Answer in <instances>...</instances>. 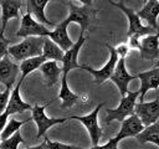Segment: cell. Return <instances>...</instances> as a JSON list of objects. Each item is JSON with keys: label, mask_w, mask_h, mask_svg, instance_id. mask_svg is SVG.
Segmentation results:
<instances>
[{"label": "cell", "mask_w": 159, "mask_h": 149, "mask_svg": "<svg viewBox=\"0 0 159 149\" xmlns=\"http://www.w3.org/2000/svg\"><path fill=\"white\" fill-rule=\"evenodd\" d=\"M42 36H30L25 37L20 43L11 45L7 48V53L15 61H24L30 57L42 55V46H43Z\"/></svg>", "instance_id": "1"}, {"label": "cell", "mask_w": 159, "mask_h": 149, "mask_svg": "<svg viewBox=\"0 0 159 149\" xmlns=\"http://www.w3.org/2000/svg\"><path fill=\"white\" fill-rule=\"evenodd\" d=\"M139 97V89L130 92L128 91L127 94L124 97H122L120 103L117 108L114 109H106V118H104V123L109 124L112 120H118V122H123L127 117L134 114V107L137 103V99Z\"/></svg>", "instance_id": "2"}, {"label": "cell", "mask_w": 159, "mask_h": 149, "mask_svg": "<svg viewBox=\"0 0 159 149\" xmlns=\"http://www.w3.org/2000/svg\"><path fill=\"white\" fill-rule=\"evenodd\" d=\"M109 4L113 5V6H116V7H118L119 10H122L125 14V16L128 19V32H127V36L128 37H130V36L142 37V36H145V35H152L154 32H158L153 27H150L148 25H143L142 24V20L137 15V12L133 9H130V7H127L123 1L114 2V1L109 0Z\"/></svg>", "instance_id": "3"}, {"label": "cell", "mask_w": 159, "mask_h": 149, "mask_svg": "<svg viewBox=\"0 0 159 149\" xmlns=\"http://www.w3.org/2000/svg\"><path fill=\"white\" fill-rule=\"evenodd\" d=\"M52 103V101L45 106H39V104H35L32 106V109H31V118L32 120L36 123L37 125V134H36V138H41V137H45L46 135V132L47 129H50L51 127L56 125V124H61V123H65L68 118H50L46 115L45 113V109Z\"/></svg>", "instance_id": "4"}, {"label": "cell", "mask_w": 159, "mask_h": 149, "mask_svg": "<svg viewBox=\"0 0 159 149\" xmlns=\"http://www.w3.org/2000/svg\"><path fill=\"white\" fill-rule=\"evenodd\" d=\"M68 9H70V12H68V16L66 17V20L71 24V22H76L80 25L81 27V34L80 35H83L84 31L87 30L89 22L92 20L96 19V15H97V10L93 9L92 6H87V5H82V6H76L73 2H68Z\"/></svg>", "instance_id": "5"}, {"label": "cell", "mask_w": 159, "mask_h": 149, "mask_svg": "<svg viewBox=\"0 0 159 149\" xmlns=\"http://www.w3.org/2000/svg\"><path fill=\"white\" fill-rule=\"evenodd\" d=\"M103 106H104L103 103H99L91 113H88L86 115H72V117L68 118V119H76V120L81 122L86 127V129H87V132H88V134L91 137L93 147L98 145L99 139L102 137V128L98 124V113H99V109Z\"/></svg>", "instance_id": "6"}, {"label": "cell", "mask_w": 159, "mask_h": 149, "mask_svg": "<svg viewBox=\"0 0 159 149\" xmlns=\"http://www.w3.org/2000/svg\"><path fill=\"white\" fill-rule=\"evenodd\" d=\"M106 47L109 50V58H108V61L106 62V65L102 68L94 70V68H92L89 66L82 65V70H86L87 72H89L93 76L96 84H102L103 82H106L107 79L111 78V76H112V73L114 71V67H116V65L118 62V58H119L113 46H111L109 43H106Z\"/></svg>", "instance_id": "7"}, {"label": "cell", "mask_w": 159, "mask_h": 149, "mask_svg": "<svg viewBox=\"0 0 159 149\" xmlns=\"http://www.w3.org/2000/svg\"><path fill=\"white\" fill-rule=\"evenodd\" d=\"M134 114L140 119L144 127L157 123L159 119V98H155L150 102L135 103Z\"/></svg>", "instance_id": "8"}, {"label": "cell", "mask_w": 159, "mask_h": 149, "mask_svg": "<svg viewBox=\"0 0 159 149\" xmlns=\"http://www.w3.org/2000/svg\"><path fill=\"white\" fill-rule=\"evenodd\" d=\"M50 30L43 26L41 22H39L37 20H35L32 17L31 14L26 12L22 17H21V24L20 27L16 32L17 37H30V36H42V37H47Z\"/></svg>", "instance_id": "9"}, {"label": "cell", "mask_w": 159, "mask_h": 149, "mask_svg": "<svg viewBox=\"0 0 159 149\" xmlns=\"http://www.w3.org/2000/svg\"><path fill=\"white\" fill-rule=\"evenodd\" d=\"M139 57L145 61H157L159 58V31L145 35L139 38Z\"/></svg>", "instance_id": "10"}, {"label": "cell", "mask_w": 159, "mask_h": 149, "mask_svg": "<svg viewBox=\"0 0 159 149\" xmlns=\"http://www.w3.org/2000/svg\"><path fill=\"white\" fill-rule=\"evenodd\" d=\"M86 41V37L83 35H80L78 40L76 42H73V45L67 50L65 51L63 53V58H62V74H68V72L71 70H75V68H82V65L78 63V53H80V50L82 48L83 43Z\"/></svg>", "instance_id": "11"}, {"label": "cell", "mask_w": 159, "mask_h": 149, "mask_svg": "<svg viewBox=\"0 0 159 149\" xmlns=\"http://www.w3.org/2000/svg\"><path fill=\"white\" fill-rule=\"evenodd\" d=\"M134 78H135V76L129 74V72L127 71L125 58H118V62H117V65L114 67V71H113V73H112L109 79L118 87L120 97H124L127 94V92L129 91L128 89V84Z\"/></svg>", "instance_id": "12"}, {"label": "cell", "mask_w": 159, "mask_h": 149, "mask_svg": "<svg viewBox=\"0 0 159 149\" xmlns=\"http://www.w3.org/2000/svg\"><path fill=\"white\" fill-rule=\"evenodd\" d=\"M135 78L140 79L139 88V102H143L147 92L149 89L159 88V67H154L148 71H143L135 74Z\"/></svg>", "instance_id": "13"}, {"label": "cell", "mask_w": 159, "mask_h": 149, "mask_svg": "<svg viewBox=\"0 0 159 149\" xmlns=\"http://www.w3.org/2000/svg\"><path fill=\"white\" fill-rule=\"evenodd\" d=\"M20 68L19 66L10 60L9 56L0 58V83L5 86V88H11L16 81L17 73Z\"/></svg>", "instance_id": "14"}, {"label": "cell", "mask_w": 159, "mask_h": 149, "mask_svg": "<svg viewBox=\"0 0 159 149\" xmlns=\"http://www.w3.org/2000/svg\"><path fill=\"white\" fill-rule=\"evenodd\" d=\"M122 125H120V129L119 132L117 133V135L114 137L118 142H120L122 139H125V138H129V137H137L143 129H144V125L143 123L140 122V119L135 115V114H132L129 117H127L123 122H120Z\"/></svg>", "instance_id": "15"}, {"label": "cell", "mask_w": 159, "mask_h": 149, "mask_svg": "<svg viewBox=\"0 0 159 149\" xmlns=\"http://www.w3.org/2000/svg\"><path fill=\"white\" fill-rule=\"evenodd\" d=\"M68 25H70V22L65 19L62 22L57 24L55 26V29L52 31H50L48 35H47V37L50 40H52L56 45H58L63 51H67L73 45V42H72V40H71V37L68 36V32H67Z\"/></svg>", "instance_id": "16"}, {"label": "cell", "mask_w": 159, "mask_h": 149, "mask_svg": "<svg viewBox=\"0 0 159 149\" xmlns=\"http://www.w3.org/2000/svg\"><path fill=\"white\" fill-rule=\"evenodd\" d=\"M22 82L24 81L19 79V82L16 83V87L10 93V98H9L7 106H6L5 111H4V112H6L9 114V117L11 114H15V113H21L24 111H31L32 109V106L26 103V102H24L21 96H20V87H21Z\"/></svg>", "instance_id": "17"}, {"label": "cell", "mask_w": 159, "mask_h": 149, "mask_svg": "<svg viewBox=\"0 0 159 149\" xmlns=\"http://www.w3.org/2000/svg\"><path fill=\"white\" fill-rule=\"evenodd\" d=\"M140 20H144L148 26L153 27L158 31V16H159V1L158 0H148L144 6L137 12Z\"/></svg>", "instance_id": "18"}, {"label": "cell", "mask_w": 159, "mask_h": 149, "mask_svg": "<svg viewBox=\"0 0 159 149\" xmlns=\"http://www.w3.org/2000/svg\"><path fill=\"white\" fill-rule=\"evenodd\" d=\"M1 6V27L0 31H5L7 21L10 19H19V11L22 7V0H0Z\"/></svg>", "instance_id": "19"}, {"label": "cell", "mask_w": 159, "mask_h": 149, "mask_svg": "<svg viewBox=\"0 0 159 149\" xmlns=\"http://www.w3.org/2000/svg\"><path fill=\"white\" fill-rule=\"evenodd\" d=\"M50 1L51 0H26V9L27 12L34 15L39 22L45 24L47 26H56V24L47 20L45 15V7Z\"/></svg>", "instance_id": "20"}, {"label": "cell", "mask_w": 159, "mask_h": 149, "mask_svg": "<svg viewBox=\"0 0 159 149\" xmlns=\"http://www.w3.org/2000/svg\"><path fill=\"white\" fill-rule=\"evenodd\" d=\"M45 78V83L47 87H53L62 74V68L57 65L56 61H46L39 68Z\"/></svg>", "instance_id": "21"}, {"label": "cell", "mask_w": 159, "mask_h": 149, "mask_svg": "<svg viewBox=\"0 0 159 149\" xmlns=\"http://www.w3.org/2000/svg\"><path fill=\"white\" fill-rule=\"evenodd\" d=\"M58 99H61V108L66 109V108H71L72 106H75L77 102H80V94L73 93L67 83V76L62 74L61 78V88H60V93H58Z\"/></svg>", "instance_id": "22"}, {"label": "cell", "mask_w": 159, "mask_h": 149, "mask_svg": "<svg viewBox=\"0 0 159 149\" xmlns=\"http://www.w3.org/2000/svg\"><path fill=\"white\" fill-rule=\"evenodd\" d=\"M63 53L65 51L56 45L52 40H50L48 37L43 38V46H42V56L47 60V61H62L63 58Z\"/></svg>", "instance_id": "23"}, {"label": "cell", "mask_w": 159, "mask_h": 149, "mask_svg": "<svg viewBox=\"0 0 159 149\" xmlns=\"http://www.w3.org/2000/svg\"><path fill=\"white\" fill-rule=\"evenodd\" d=\"M135 139L140 144L153 143L159 147V122L150 124L148 127H144V129L135 137Z\"/></svg>", "instance_id": "24"}, {"label": "cell", "mask_w": 159, "mask_h": 149, "mask_svg": "<svg viewBox=\"0 0 159 149\" xmlns=\"http://www.w3.org/2000/svg\"><path fill=\"white\" fill-rule=\"evenodd\" d=\"M46 61H47V60H46L42 55L35 56V57H30V58H26V60L21 61V63H20V66H19V68H20V71H21V77H20V79L24 81L31 72H34L35 70H39L40 66H41L43 62H46Z\"/></svg>", "instance_id": "25"}, {"label": "cell", "mask_w": 159, "mask_h": 149, "mask_svg": "<svg viewBox=\"0 0 159 149\" xmlns=\"http://www.w3.org/2000/svg\"><path fill=\"white\" fill-rule=\"evenodd\" d=\"M30 120H32V118H27V119H25V120H17V119H15V118L9 119L7 123H6V125H5V128H4L2 132L0 133V138H1V140L7 139L9 137H11L15 132L20 130V128H21L24 124L29 123Z\"/></svg>", "instance_id": "26"}, {"label": "cell", "mask_w": 159, "mask_h": 149, "mask_svg": "<svg viewBox=\"0 0 159 149\" xmlns=\"http://www.w3.org/2000/svg\"><path fill=\"white\" fill-rule=\"evenodd\" d=\"M25 144V140L22 139V135L20 133V130L15 132L11 137H9L7 139L1 140L0 143V149H17L19 144Z\"/></svg>", "instance_id": "27"}, {"label": "cell", "mask_w": 159, "mask_h": 149, "mask_svg": "<svg viewBox=\"0 0 159 149\" xmlns=\"http://www.w3.org/2000/svg\"><path fill=\"white\" fill-rule=\"evenodd\" d=\"M45 142H46L47 149H83V148H80V147H76V145H71V144H65V143H61V142L50 140L46 135H45Z\"/></svg>", "instance_id": "28"}, {"label": "cell", "mask_w": 159, "mask_h": 149, "mask_svg": "<svg viewBox=\"0 0 159 149\" xmlns=\"http://www.w3.org/2000/svg\"><path fill=\"white\" fill-rule=\"evenodd\" d=\"M10 42H11V41L4 36V32L0 31V58H2V57H5V56H9L7 48H9V46H10Z\"/></svg>", "instance_id": "29"}, {"label": "cell", "mask_w": 159, "mask_h": 149, "mask_svg": "<svg viewBox=\"0 0 159 149\" xmlns=\"http://www.w3.org/2000/svg\"><path fill=\"white\" fill-rule=\"evenodd\" d=\"M10 93H11V88H5L4 92H0V114L5 111V108L7 106Z\"/></svg>", "instance_id": "30"}, {"label": "cell", "mask_w": 159, "mask_h": 149, "mask_svg": "<svg viewBox=\"0 0 159 149\" xmlns=\"http://www.w3.org/2000/svg\"><path fill=\"white\" fill-rule=\"evenodd\" d=\"M118 140L116 139V138H112V139H109L106 144H103V145H94V147H92V148H89V149H119L118 148Z\"/></svg>", "instance_id": "31"}, {"label": "cell", "mask_w": 159, "mask_h": 149, "mask_svg": "<svg viewBox=\"0 0 159 149\" xmlns=\"http://www.w3.org/2000/svg\"><path fill=\"white\" fill-rule=\"evenodd\" d=\"M114 50H116V52H117V55H118L119 58H125V56H127V55L129 53V51H130L128 43H119L118 46L114 47Z\"/></svg>", "instance_id": "32"}, {"label": "cell", "mask_w": 159, "mask_h": 149, "mask_svg": "<svg viewBox=\"0 0 159 149\" xmlns=\"http://www.w3.org/2000/svg\"><path fill=\"white\" fill-rule=\"evenodd\" d=\"M7 119H9V114L6 112H2L0 114V133L2 132V129L5 128L6 123H7Z\"/></svg>", "instance_id": "33"}, {"label": "cell", "mask_w": 159, "mask_h": 149, "mask_svg": "<svg viewBox=\"0 0 159 149\" xmlns=\"http://www.w3.org/2000/svg\"><path fill=\"white\" fill-rule=\"evenodd\" d=\"M26 149H47V147H46V142L43 140L41 144H39V145H35V147H27Z\"/></svg>", "instance_id": "34"}, {"label": "cell", "mask_w": 159, "mask_h": 149, "mask_svg": "<svg viewBox=\"0 0 159 149\" xmlns=\"http://www.w3.org/2000/svg\"><path fill=\"white\" fill-rule=\"evenodd\" d=\"M80 102H82V103H87V102H88V96H87L86 93L80 94Z\"/></svg>", "instance_id": "35"}, {"label": "cell", "mask_w": 159, "mask_h": 149, "mask_svg": "<svg viewBox=\"0 0 159 149\" xmlns=\"http://www.w3.org/2000/svg\"><path fill=\"white\" fill-rule=\"evenodd\" d=\"M80 2H82V5H87V6H92L94 0H78Z\"/></svg>", "instance_id": "36"}, {"label": "cell", "mask_w": 159, "mask_h": 149, "mask_svg": "<svg viewBox=\"0 0 159 149\" xmlns=\"http://www.w3.org/2000/svg\"><path fill=\"white\" fill-rule=\"evenodd\" d=\"M154 67H159V58L155 61V66H154Z\"/></svg>", "instance_id": "37"}, {"label": "cell", "mask_w": 159, "mask_h": 149, "mask_svg": "<svg viewBox=\"0 0 159 149\" xmlns=\"http://www.w3.org/2000/svg\"><path fill=\"white\" fill-rule=\"evenodd\" d=\"M147 1H148V0H143V2H144V4H145V2H147Z\"/></svg>", "instance_id": "38"}, {"label": "cell", "mask_w": 159, "mask_h": 149, "mask_svg": "<svg viewBox=\"0 0 159 149\" xmlns=\"http://www.w3.org/2000/svg\"><path fill=\"white\" fill-rule=\"evenodd\" d=\"M0 143H1V138H0Z\"/></svg>", "instance_id": "39"}, {"label": "cell", "mask_w": 159, "mask_h": 149, "mask_svg": "<svg viewBox=\"0 0 159 149\" xmlns=\"http://www.w3.org/2000/svg\"><path fill=\"white\" fill-rule=\"evenodd\" d=\"M158 1H159V0H158Z\"/></svg>", "instance_id": "40"}]
</instances>
